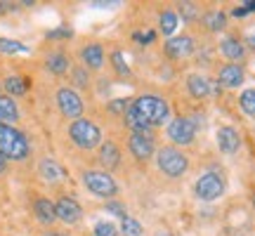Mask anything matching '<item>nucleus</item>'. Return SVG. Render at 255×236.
Returning <instances> with one entry per match:
<instances>
[{
    "label": "nucleus",
    "instance_id": "6e6552de",
    "mask_svg": "<svg viewBox=\"0 0 255 236\" xmlns=\"http://www.w3.org/2000/svg\"><path fill=\"white\" fill-rule=\"evenodd\" d=\"M57 107H59V111L64 116L73 118V120H78L83 116V109H85L81 95L76 90H71V88H59L57 90Z\"/></svg>",
    "mask_w": 255,
    "mask_h": 236
},
{
    "label": "nucleus",
    "instance_id": "4c0bfd02",
    "mask_svg": "<svg viewBox=\"0 0 255 236\" xmlns=\"http://www.w3.org/2000/svg\"><path fill=\"white\" fill-rule=\"evenodd\" d=\"M5 173H7V161L0 156V175H5Z\"/></svg>",
    "mask_w": 255,
    "mask_h": 236
},
{
    "label": "nucleus",
    "instance_id": "423d86ee",
    "mask_svg": "<svg viewBox=\"0 0 255 236\" xmlns=\"http://www.w3.org/2000/svg\"><path fill=\"white\" fill-rule=\"evenodd\" d=\"M83 182H85L88 191H92L95 196H102V199H114L116 191H119L116 180L109 173H104V170H85Z\"/></svg>",
    "mask_w": 255,
    "mask_h": 236
},
{
    "label": "nucleus",
    "instance_id": "7ed1b4c3",
    "mask_svg": "<svg viewBox=\"0 0 255 236\" xmlns=\"http://www.w3.org/2000/svg\"><path fill=\"white\" fill-rule=\"evenodd\" d=\"M156 165L168 177H182L189 168V158L175 146H163L156 151Z\"/></svg>",
    "mask_w": 255,
    "mask_h": 236
},
{
    "label": "nucleus",
    "instance_id": "a878e982",
    "mask_svg": "<svg viewBox=\"0 0 255 236\" xmlns=\"http://www.w3.org/2000/svg\"><path fill=\"white\" fill-rule=\"evenodd\" d=\"M158 21H161V31H163V36H170V33H175V28H177V24H180V17L175 14L173 9H165V12H161Z\"/></svg>",
    "mask_w": 255,
    "mask_h": 236
},
{
    "label": "nucleus",
    "instance_id": "f257e3e1",
    "mask_svg": "<svg viewBox=\"0 0 255 236\" xmlns=\"http://www.w3.org/2000/svg\"><path fill=\"white\" fill-rule=\"evenodd\" d=\"M130 109L135 111L137 116L142 118V123L149 127L163 125L168 116H170L168 102L156 97V95H139V97H135V102H130Z\"/></svg>",
    "mask_w": 255,
    "mask_h": 236
},
{
    "label": "nucleus",
    "instance_id": "4be33fe9",
    "mask_svg": "<svg viewBox=\"0 0 255 236\" xmlns=\"http://www.w3.org/2000/svg\"><path fill=\"white\" fill-rule=\"evenodd\" d=\"M45 66H47V69H50L52 73L62 76V73L69 71V57L64 55V52H52V55H47Z\"/></svg>",
    "mask_w": 255,
    "mask_h": 236
},
{
    "label": "nucleus",
    "instance_id": "f8f14e48",
    "mask_svg": "<svg viewBox=\"0 0 255 236\" xmlns=\"http://www.w3.org/2000/svg\"><path fill=\"white\" fill-rule=\"evenodd\" d=\"M244 81H246V71H244L241 64H225L218 73V83L222 88H229V90L239 88Z\"/></svg>",
    "mask_w": 255,
    "mask_h": 236
},
{
    "label": "nucleus",
    "instance_id": "0eeeda50",
    "mask_svg": "<svg viewBox=\"0 0 255 236\" xmlns=\"http://www.w3.org/2000/svg\"><path fill=\"white\" fill-rule=\"evenodd\" d=\"M225 180L218 173H203L194 184V194L201 201H218L225 194Z\"/></svg>",
    "mask_w": 255,
    "mask_h": 236
},
{
    "label": "nucleus",
    "instance_id": "4468645a",
    "mask_svg": "<svg viewBox=\"0 0 255 236\" xmlns=\"http://www.w3.org/2000/svg\"><path fill=\"white\" fill-rule=\"evenodd\" d=\"M194 52V38L191 36H175L165 40V55L173 59H184Z\"/></svg>",
    "mask_w": 255,
    "mask_h": 236
},
{
    "label": "nucleus",
    "instance_id": "f03ea898",
    "mask_svg": "<svg viewBox=\"0 0 255 236\" xmlns=\"http://www.w3.org/2000/svg\"><path fill=\"white\" fill-rule=\"evenodd\" d=\"M31 154L26 135L12 125L0 123V156L5 161H24Z\"/></svg>",
    "mask_w": 255,
    "mask_h": 236
},
{
    "label": "nucleus",
    "instance_id": "9d476101",
    "mask_svg": "<svg viewBox=\"0 0 255 236\" xmlns=\"http://www.w3.org/2000/svg\"><path fill=\"white\" fill-rule=\"evenodd\" d=\"M215 142H218L220 151H222V154H227V156H234L239 149H241V135H239L237 127H232V125L218 127Z\"/></svg>",
    "mask_w": 255,
    "mask_h": 236
},
{
    "label": "nucleus",
    "instance_id": "2f4dec72",
    "mask_svg": "<svg viewBox=\"0 0 255 236\" xmlns=\"http://www.w3.org/2000/svg\"><path fill=\"white\" fill-rule=\"evenodd\" d=\"M73 83L81 85V88H88V83H90L88 71H85V69H73Z\"/></svg>",
    "mask_w": 255,
    "mask_h": 236
},
{
    "label": "nucleus",
    "instance_id": "f3484780",
    "mask_svg": "<svg viewBox=\"0 0 255 236\" xmlns=\"http://www.w3.org/2000/svg\"><path fill=\"white\" fill-rule=\"evenodd\" d=\"M14 120H19V109L14 104V100L9 95H0V123L12 125Z\"/></svg>",
    "mask_w": 255,
    "mask_h": 236
},
{
    "label": "nucleus",
    "instance_id": "72a5a7b5",
    "mask_svg": "<svg viewBox=\"0 0 255 236\" xmlns=\"http://www.w3.org/2000/svg\"><path fill=\"white\" fill-rule=\"evenodd\" d=\"M107 210H109V213H114V215H119L121 220H126V218H128V215H126V206H123V203L109 201V203H107Z\"/></svg>",
    "mask_w": 255,
    "mask_h": 236
},
{
    "label": "nucleus",
    "instance_id": "c85d7f7f",
    "mask_svg": "<svg viewBox=\"0 0 255 236\" xmlns=\"http://www.w3.org/2000/svg\"><path fill=\"white\" fill-rule=\"evenodd\" d=\"M95 236H119V229L111 222H97L95 225Z\"/></svg>",
    "mask_w": 255,
    "mask_h": 236
},
{
    "label": "nucleus",
    "instance_id": "5701e85b",
    "mask_svg": "<svg viewBox=\"0 0 255 236\" xmlns=\"http://www.w3.org/2000/svg\"><path fill=\"white\" fill-rule=\"evenodd\" d=\"M203 24H206L210 31H222V28L227 26V14L220 12V9H210V12L203 14Z\"/></svg>",
    "mask_w": 255,
    "mask_h": 236
},
{
    "label": "nucleus",
    "instance_id": "9b49d317",
    "mask_svg": "<svg viewBox=\"0 0 255 236\" xmlns=\"http://www.w3.org/2000/svg\"><path fill=\"white\" fill-rule=\"evenodd\" d=\"M55 213H57V220H62L66 225H76V222L83 218V210H81V206H78V201L69 199V196H62V199L57 201Z\"/></svg>",
    "mask_w": 255,
    "mask_h": 236
},
{
    "label": "nucleus",
    "instance_id": "58836bf2",
    "mask_svg": "<svg viewBox=\"0 0 255 236\" xmlns=\"http://www.w3.org/2000/svg\"><path fill=\"white\" fill-rule=\"evenodd\" d=\"M154 236H173V234H170V232H165V229H163V232H158V234H154Z\"/></svg>",
    "mask_w": 255,
    "mask_h": 236
},
{
    "label": "nucleus",
    "instance_id": "e433bc0d",
    "mask_svg": "<svg viewBox=\"0 0 255 236\" xmlns=\"http://www.w3.org/2000/svg\"><path fill=\"white\" fill-rule=\"evenodd\" d=\"M246 43H248V47H251V50H255V31H253V33H248Z\"/></svg>",
    "mask_w": 255,
    "mask_h": 236
},
{
    "label": "nucleus",
    "instance_id": "c9c22d12",
    "mask_svg": "<svg viewBox=\"0 0 255 236\" xmlns=\"http://www.w3.org/2000/svg\"><path fill=\"white\" fill-rule=\"evenodd\" d=\"M248 12H255V0H248L246 5H241V7H237L234 12H232V14H234V17H246Z\"/></svg>",
    "mask_w": 255,
    "mask_h": 236
},
{
    "label": "nucleus",
    "instance_id": "aec40b11",
    "mask_svg": "<svg viewBox=\"0 0 255 236\" xmlns=\"http://www.w3.org/2000/svg\"><path fill=\"white\" fill-rule=\"evenodd\" d=\"M38 170H40V177L47 182H57L59 177H64V168L57 161H52V158H43L40 165H38Z\"/></svg>",
    "mask_w": 255,
    "mask_h": 236
},
{
    "label": "nucleus",
    "instance_id": "7c9ffc66",
    "mask_svg": "<svg viewBox=\"0 0 255 236\" xmlns=\"http://www.w3.org/2000/svg\"><path fill=\"white\" fill-rule=\"evenodd\" d=\"M128 107H130V102L128 100H114V102H109V111L111 114H116V116H126V111H128Z\"/></svg>",
    "mask_w": 255,
    "mask_h": 236
},
{
    "label": "nucleus",
    "instance_id": "39448f33",
    "mask_svg": "<svg viewBox=\"0 0 255 236\" xmlns=\"http://www.w3.org/2000/svg\"><path fill=\"white\" fill-rule=\"evenodd\" d=\"M69 135H71L73 144L81 146V149H95L102 142V130L88 118L73 120L71 127H69Z\"/></svg>",
    "mask_w": 255,
    "mask_h": 236
},
{
    "label": "nucleus",
    "instance_id": "bb28decb",
    "mask_svg": "<svg viewBox=\"0 0 255 236\" xmlns=\"http://www.w3.org/2000/svg\"><path fill=\"white\" fill-rule=\"evenodd\" d=\"M121 232H123V236H142V225L132 218H126L121 225Z\"/></svg>",
    "mask_w": 255,
    "mask_h": 236
},
{
    "label": "nucleus",
    "instance_id": "393cba45",
    "mask_svg": "<svg viewBox=\"0 0 255 236\" xmlns=\"http://www.w3.org/2000/svg\"><path fill=\"white\" fill-rule=\"evenodd\" d=\"M0 52L2 55H28V50L24 43L19 40H12V38H0Z\"/></svg>",
    "mask_w": 255,
    "mask_h": 236
},
{
    "label": "nucleus",
    "instance_id": "1a4fd4ad",
    "mask_svg": "<svg viewBox=\"0 0 255 236\" xmlns=\"http://www.w3.org/2000/svg\"><path fill=\"white\" fill-rule=\"evenodd\" d=\"M187 90L194 100H208L220 90V83H213L210 78L201 76V73H191L187 78Z\"/></svg>",
    "mask_w": 255,
    "mask_h": 236
},
{
    "label": "nucleus",
    "instance_id": "dca6fc26",
    "mask_svg": "<svg viewBox=\"0 0 255 236\" xmlns=\"http://www.w3.org/2000/svg\"><path fill=\"white\" fill-rule=\"evenodd\" d=\"M81 59L88 69H102V64H104V50L97 43H90V45H85L81 50Z\"/></svg>",
    "mask_w": 255,
    "mask_h": 236
},
{
    "label": "nucleus",
    "instance_id": "ddd939ff",
    "mask_svg": "<svg viewBox=\"0 0 255 236\" xmlns=\"http://www.w3.org/2000/svg\"><path fill=\"white\" fill-rule=\"evenodd\" d=\"M128 149H130V154L135 156L137 161H146V158L154 156V139L146 135H139V132H132L130 142H128Z\"/></svg>",
    "mask_w": 255,
    "mask_h": 236
},
{
    "label": "nucleus",
    "instance_id": "20e7f679",
    "mask_svg": "<svg viewBox=\"0 0 255 236\" xmlns=\"http://www.w3.org/2000/svg\"><path fill=\"white\" fill-rule=\"evenodd\" d=\"M201 125V116L199 114H191V116H180L170 120V125H168V137L173 139L175 144L180 146H187L194 142V137H196V130Z\"/></svg>",
    "mask_w": 255,
    "mask_h": 236
},
{
    "label": "nucleus",
    "instance_id": "b1692460",
    "mask_svg": "<svg viewBox=\"0 0 255 236\" xmlns=\"http://www.w3.org/2000/svg\"><path fill=\"white\" fill-rule=\"evenodd\" d=\"M239 107H241V111L248 118L255 120V88H246V90L239 95Z\"/></svg>",
    "mask_w": 255,
    "mask_h": 236
},
{
    "label": "nucleus",
    "instance_id": "a19ab883",
    "mask_svg": "<svg viewBox=\"0 0 255 236\" xmlns=\"http://www.w3.org/2000/svg\"><path fill=\"white\" fill-rule=\"evenodd\" d=\"M0 88H2V85H0Z\"/></svg>",
    "mask_w": 255,
    "mask_h": 236
},
{
    "label": "nucleus",
    "instance_id": "6ab92c4d",
    "mask_svg": "<svg viewBox=\"0 0 255 236\" xmlns=\"http://www.w3.org/2000/svg\"><path fill=\"white\" fill-rule=\"evenodd\" d=\"M100 161L107 165V170L116 168V165L121 163V149L114 144V142H104V144L100 146Z\"/></svg>",
    "mask_w": 255,
    "mask_h": 236
},
{
    "label": "nucleus",
    "instance_id": "c756f323",
    "mask_svg": "<svg viewBox=\"0 0 255 236\" xmlns=\"http://www.w3.org/2000/svg\"><path fill=\"white\" fill-rule=\"evenodd\" d=\"M180 12H182L184 21H194V19H196V14H199L196 5H191V2H182V5H180Z\"/></svg>",
    "mask_w": 255,
    "mask_h": 236
},
{
    "label": "nucleus",
    "instance_id": "a211bd4d",
    "mask_svg": "<svg viewBox=\"0 0 255 236\" xmlns=\"http://www.w3.org/2000/svg\"><path fill=\"white\" fill-rule=\"evenodd\" d=\"M33 213H36V218L43 222V225H52L57 220V213H55V203L47 199H38L33 203Z\"/></svg>",
    "mask_w": 255,
    "mask_h": 236
},
{
    "label": "nucleus",
    "instance_id": "f704fd0d",
    "mask_svg": "<svg viewBox=\"0 0 255 236\" xmlns=\"http://www.w3.org/2000/svg\"><path fill=\"white\" fill-rule=\"evenodd\" d=\"M71 36H73V31L69 26H59V28H55V31H50V33H47L50 40H55V38H71Z\"/></svg>",
    "mask_w": 255,
    "mask_h": 236
},
{
    "label": "nucleus",
    "instance_id": "cd10ccee",
    "mask_svg": "<svg viewBox=\"0 0 255 236\" xmlns=\"http://www.w3.org/2000/svg\"><path fill=\"white\" fill-rule=\"evenodd\" d=\"M111 64H114V69H116L121 76H130V66H128V62L123 59V52L116 50V52L111 55Z\"/></svg>",
    "mask_w": 255,
    "mask_h": 236
},
{
    "label": "nucleus",
    "instance_id": "412c9836",
    "mask_svg": "<svg viewBox=\"0 0 255 236\" xmlns=\"http://www.w3.org/2000/svg\"><path fill=\"white\" fill-rule=\"evenodd\" d=\"M5 90H7L9 97H21L28 90V81L24 76H7L5 78Z\"/></svg>",
    "mask_w": 255,
    "mask_h": 236
},
{
    "label": "nucleus",
    "instance_id": "473e14b6",
    "mask_svg": "<svg viewBox=\"0 0 255 236\" xmlns=\"http://www.w3.org/2000/svg\"><path fill=\"white\" fill-rule=\"evenodd\" d=\"M154 38H156L154 31H146V33H132V40L139 43V45H151V43H154Z\"/></svg>",
    "mask_w": 255,
    "mask_h": 236
},
{
    "label": "nucleus",
    "instance_id": "2eb2a0df",
    "mask_svg": "<svg viewBox=\"0 0 255 236\" xmlns=\"http://www.w3.org/2000/svg\"><path fill=\"white\" fill-rule=\"evenodd\" d=\"M220 52L225 59H229V64H239L244 57H246V45L234 36H227L222 38V43H220Z\"/></svg>",
    "mask_w": 255,
    "mask_h": 236
},
{
    "label": "nucleus",
    "instance_id": "ea45409f",
    "mask_svg": "<svg viewBox=\"0 0 255 236\" xmlns=\"http://www.w3.org/2000/svg\"><path fill=\"white\" fill-rule=\"evenodd\" d=\"M253 208H255V196H253Z\"/></svg>",
    "mask_w": 255,
    "mask_h": 236
}]
</instances>
